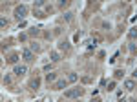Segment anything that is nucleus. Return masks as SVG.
Returning a JSON list of instances; mask_svg holds the SVG:
<instances>
[{
	"label": "nucleus",
	"mask_w": 137,
	"mask_h": 102,
	"mask_svg": "<svg viewBox=\"0 0 137 102\" xmlns=\"http://www.w3.org/2000/svg\"><path fill=\"white\" fill-rule=\"evenodd\" d=\"M82 93H84L82 88H73L70 91H64V98H75V97H81Z\"/></svg>",
	"instance_id": "f257e3e1"
},
{
	"label": "nucleus",
	"mask_w": 137,
	"mask_h": 102,
	"mask_svg": "<svg viewBox=\"0 0 137 102\" xmlns=\"http://www.w3.org/2000/svg\"><path fill=\"white\" fill-rule=\"evenodd\" d=\"M28 15V7L26 6H18V7H15V16L20 20V18H24Z\"/></svg>",
	"instance_id": "f03ea898"
},
{
	"label": "nucleus",
	"mask_w": 137,
	"mask_h": 102,
	"mask_svg": "<svg viewBox=\"0 0 137 102\" xmlns=\"http://www.w3.org/2000/svg\"><path fill=\"white\" fill-rule=\"evenodd\" d=\"M68 86V80H64V78H61V80H57L55 82V86H53V89H64Z\"/></svg>",
	"instance_id": "7ed1b4c3"
},
{
	"label": "nucleus",
	"mask_w": 137,
	"mask_h": 102,
	"mask_svg": "<svg viewBox=\"0 0 137 102\" xmlns=\"http://www.w3.org/2000/svg\"><path fill=\"white\" fill-rule=\"evenodd\" d=\"M26 73H28V68H26V66H15V75L22 77V75H26Z\"/></svg>",
	"instance_id": "20e7f679"
},
{
	"label": "nucleus",
	"mask_w": 137,
	"mask_h": 102,
	"mask_svg": "<svg viewBox=\"0 0 137 102\" xmlns=\"http://www.w3.org/2000/svg\"><path fill=\"white\" fill-rule=\"evenodd\" d=\"M22 58L26 60V62H29V60H33V53H31L29 49H24V53H22Z\"/></svg>",
	"instance_id": "39448f33"
},
{
	"label": "nucleus",
	"mask_w": 137,
	"mask_h": 102,
	"mask_svg": "<svg viewBox=\"0 0 137 102\" xmlns=\"http://www.w3.org/2000/svg\"><path fill=\"white\" fill-rule=\"evenodd\" d=\"M128 38H130V40H135V38H137V27H132V29L128 31Z\"/></svg>",
	"instance_id": "423d86ee"
},
{
	"label": "nucleus",
	"mask_w": 137,
	"mask_h": 102,
	"mask_svg": "<svg viewBox=\"0 0 137 102\" xmlns=\"http://www.w3.org/2000/svg\"><path fill=\"white\" fill-rule=\"evenodd\" d=\"M49 58L53 60V62H58V60H61V55H58L57 51H51V53H49Z\"/></svg>",
	"instance_id": "0eeeda50"
},
{
	"label": "nucleus",
	"mask_w": 137,
	"mask_h": 102,
	"mask_svg": "<svg viewBox=\"0 0 137 102\" xmlns=\"http://www.w3.org/2000/svg\"><path fill=\"white\" fill-rule=\"evenodd\" d=\"M124 88H126L128 91H132V89L135 88V82H133V80H126V82H124Z\"/></svg>",
	"instance_id": "6e6552de"
},
{
	"label": "nucleus",
	"mask_w": 137,
	"mask_h": 102,
	"mask_svg": "<svg viewBox=\"0 0 137 102\" xmlns=\"http://www.w3.org/2000/svg\"><path fill=\"white\" fill-rule=\"evenodd\" d=\"M38 86H40V80H38V78H35V80H31V82H29V88H31V89H37Z\"/></svg>",
	"instance_id": "1a4fd4ad"
},
{
	"label": "nucleus",
	"mask_w": 137,
	"mask_h": 102,
	"mask_svg": "<svg viewBox=\"0 0 137 102\" xmlns=\"http://www.w3.org/2000/svg\"><path fill=\"white\" fill-rule=\"evenodd\" d=\"M55 78H57L55 73H48V75H46V82H48V84H49V82H55Z\"/></svg>",
	"instance_id": "9d476101"
},
{
	"label": "nucleus",
	"mask_w": 137,
	"mask_h": 102,
	"mask_svg": "<svg viewBox=\"0 0 137 102\" xmlns=\"http://www.w3.org/2000/svg\"><path fill=\"white\" fill-rule=\"evenodd\" d=\"M16 60H18V55H16V53H13V55L7 58V62H9V64H16Z\"/></svg>",
	"instance_id": "9b49d317"
},
{
	"label": "nucleus",
	"mask_w": 137,
	"mask_h": 102,
	"mask_svg": "<svg viewBox=\"0 0 137 102\" xmlns=\"http://www.w3.org/2000/svg\"><path fill=\"white\" fill-rule=\"evenodd\" d=\"M58 48H61V49H64V51H68V48H70V44L66 42V40H62V42H61V44H58Z\"/></svg>",
	"instance_id": "f8f14e48"
},
{
	"label": "nucleus",
	"mask_w": 137,
	"mask_h": 102,
	"mask_svg": "<svg viewBox=\"0 0 137 102\" xmlns=\"http://www.w3.org/2000/svg\"><path fill=\"white\" fill-rule=\"evenodd\" d=\"M18 40H20V42H26V40H28V35H26V33H20V35H18Z\"/></svg>",
	"instance_id": "ddd939ff"
},
{
	"label": "nucleus",
	"mask_w": 137,
	"mask_h": 102,
	"mask_svg": "<svg viewBox=\"0 0 137 102\" xmlns=\"http://www.w3.org/2000/svg\"><path fill=\"white\" fill-rule=\"evenodd\" d=\"M68 80H70V82H75V80H77V73H70Z\"/></svg>",
	"instance_id": "4468645a"
},
{
	"label": "nucleus",
	"mask_w": 137,
	"mask_h": 102,
	"mask_svg": "<svg viewBox=\"0 0 137 102\" xmlns=\"http://www.w3.org/2000/svg\"><path fill=\"white\" fill-rule=\"evenodd\" d=\"M38 33H40V31H38V27H31V29H29V35H33V36L38 35Z\"/></svg>",
	"instance_id": "2eb2a0df"
},
{
	"label": "nucleus",
	"mask_w": 137,
	"mask_h": 102,
	"mask_svg": "<svg viewBox=\"0 0 137 102\" xmlns=\"http://www.w3.org/2000/svg\"><path fill=\"white\" fill-rule=\"evenodd\" d=\"M0 26L6 27V26H7V20H6V18H0Z\"/></svg>",
	"instance_id": "dca6fc26"
},
{
	"label": "nucleus",
	"mask_w": 137,
	"mask_h": 102,
	"mask_svg": "<svg viewBox=\"0 0 137 102\" xmlns=\"http://www.w3.org/2000/svg\"><path fill=\"white\" fill-rule=\"evenodd\" d=\"M113 89H115V82H110L108 84V91H113Z\"/></svg>",
	"instance_id": "f3484780"
},
{
	"label": "nucleus",
	"mask_w": 137,
	"mask_h": 102,
	"mask_svg": "<svg viewBox=\"0 0 137 102\" xmlns=\"http://www.w3.org/2000/svg\"><path fill=\"white\" fill-rule=\"evenodd\" d=\"M9 82H11V77L6 75V77H4V84H9Z\"/></svg>",
	"instance_id": "a211bd4d"
},
{
	"label": "nucleus",
	"mask_w": 137,
	"mask_h": 102,
	"mask_svg": "<svg viewBox=\"0 0 137 102\" xmlns=\"http://www.w3.org/2000/svg\"><path fill=\"white\" fill-rule=\"evenodd\" d=\"M121 77H123V71H121V69L115 71V78H121Z\"/></svg>",
	"instance_id": "6ab92c4d"
},
{
	"label": "nucleus",
	"mask_w": 137,
	"mask_h": 102,
	"mask_svg": "<svg viewBox=\"0 0 137 102\" xmlns=\"http://www.w3.org/2000/svg\"><path fill=\"white\" fill-rule=\"evenodd\" d=\"M35 6H37V7H42V6H44V2H42V0H38V2H35Z\"/></svg>",
	"instance_id": "aec40b11"
},
{
	"label": "nucleus",
	"mask_w": 137,
	"mask_h": 102,
	"mask_svg": "<svg viewBox=\"0 0 137 102\" xmlns=\"http://www.w3.org/2000/svg\"><path fill=\"white\" fill-rule=\"evenodd\" d=\"M128 49H130L132 53H133V51H135V44H130V46H128Z\"/></svg>",
	"instance_id": "412c9836"
},
{
	"label": "nucleus",
	"mask_w": 137,
	"mask_h": 102,
	"mask_svg": "<svg viewBox=\"0 0 137 102\" xmlns=\"http://www.w3.org/2000/svg\"><path fill=\"white\" fill-rule=\"evenodd\" d=\"M132 75H133V77H135V78H137V69H135V71H133V73H132Z\"/></svg>",
	"instance_id": "4be33fe9"
},
{
	"label": "nucleus",
	"mask_w": 137,
	"mask_h": 102,
	"mask_svg": "<svg viewBox=\"0 0 137 102\" xmlns=\"http://www.w3.org/2000/svg\"><path fill=\"white\" fill-rule=\"evenodd\" d=\"M77 102H79V100H77Z\"/></svg>",
	"instance_id": "5701e85b"
}]
</instances>
